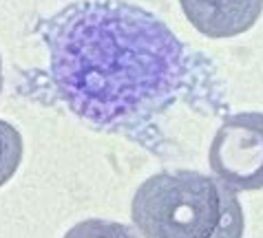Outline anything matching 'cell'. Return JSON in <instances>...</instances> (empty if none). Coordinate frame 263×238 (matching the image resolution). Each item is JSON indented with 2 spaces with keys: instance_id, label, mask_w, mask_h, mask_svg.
I'll use <instances>...</instances> for the list:
<instances>
[{
  "instance_id": "1",
  "label": "cell",
  "mask_w": 263,
  "mask_h": 238,
  "mask_svg": "<svg viewBox=\"0 0 263 238\" xmlns=\"http://www.w3.org/2000/svg\"><path fill=\"white\" fill-rule=\"evenodd\" d=\"M47 69L23 91L60 104L93 131L126 137L159 155L175 106L206 117L228 111L215 62L164 20L126 0H78L35 25Z\"/></svg>"
},
{
  "instance_id": "2",
  "label": "cell",
  "mask_w": 263,
  "mask_h": 238,
  "mask_svg": "<svg viewBox=\"0 0 263 238\" xmlns=\"http://www.w3.org/2000/svg\"><path fill=\"white\" fill-rule=\"evenodd\" d=\"M142 238H243L246 214L237 192L195 170L148 177L130 201Z\"/></svg>"
},
{
  "instance_id": "5",
  "label": "cell",
  "mask_w": 263,
  "mask_h": 238,
  "mask_svg": "<svg viewBox=\"0 0 263 238\" xmlns=\"http://www.w3.org/2000/svg\"><path fill=\"white\" fill-rule=\"evenodd\" d=\"M23 135L9 121L0 119V187L16 175L23 161Z\"/></svg>"
},
{
  "instance_id": "7",
  "label": "cell",
  "mask_w": 263,
  "mask_h": 238,
  "mask_svg": "<svg viewBox=\"0 0 263 238\" xmlns=\"http://www.w3.org/2000/svg\"><path fill=\"white\" fill-rule=\"evenodd\" d=\"M0 91H3V60H0Z\"/></svg>"
},
{
  "instance_id": "3",
  "label": "cell",
  "mask_w": 263,
  "mask_h": 238,
  "mask_svg": "<svg viewBox=\"0 0 263 238\" xmlns=\"http://www.w3.org/2000/svg\"><path fill=\"white\" fill-rule=\"evenodd\" d=\"M208 165L232 192L263 190V113L228 115L210 141Z\"/></svg>"
},
{
  "instance_id": "6",
  "label": "cell",
  "mask_w": 263,
  "mask_h": 238,
  "mask_svg": "<svg viewBox=\"0 0 263 238\" xmlns=\"http://www.w3.org/2000/svg\"><path fill=\"white\" fill-rule=\"evenodd\" d=\"M62 238H137L135 232L122 223L104 219H86L76 223Z\"/></svg>"
},
{
  "instance_id": "4",
  "label": "cell",
  "mask_w": 263,
  "mask_h": 238,
  "mask_svg": "<svg viewBox=\"0 0 263 238\" xmlns=\"http://www.w3.org/2000/svg\"><path fill=\"white\" fill-rule=\"evenodd\" d=\"M181 11L206 38H237L250 31L263 13V0H179Z\"/></svg>"
}]
</instances>
